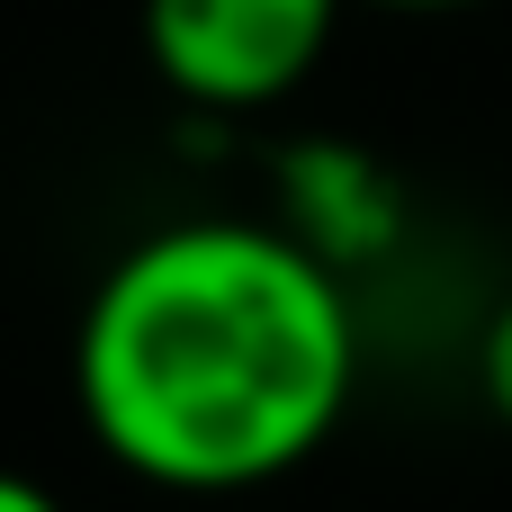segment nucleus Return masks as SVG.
<instances>
[{
    "label": "nucleus",
    "mask_w": 512,
    "mask_h": 512,
    "mask_svg": "<svg viewBox=\"0 0 512 512\" xmlns=\"http://www.w3.org/2000/svg\"><path fill=\"white\" fill-rule=\"evenodd\" d=\"M360 387V315L297 225L189 216L126 243L72 333L90 441L162 495H252L306 468Z\"/></svg>",
    "instance_id": "f257e3e1"
},
{
    "label": "nucleus",
    "mask_w": 512,
    "mask_h": 512,
    "mask_svg": "<svg viewBox=\"0 0 512 512\" xmlns=\"http://www.w3.org/2000/svg\"><path fill=\"white\" fill-rule=\"evenodd\" d=\"M342 9L351 0H144L135 27L171 99L207 117H252L324 63Z\"/></svg>",
    "instance_id": "f03ea898"
},
{
    "label": "nucleus",
    "mask_w": 512,
    "mask_h": 512,
    "mask_svg": "<svg viewBox=\"0 0 512 512\" xmlns=\"http://www.w3.org/2000/svg\"><path fill=\"white\" fill-rule=\"evenodd\" d=\"M477 396L495 405V423L512 432V297L486 315V333H477Z\"/></svg>",
    "instance_id": "7ed1b4c3"
},
{
    "label": "nucleus",
    "mask_w": 512,
    "mask_h": 512,
    "mask_svg": "<svg viewBox=\"0 0 512 512\" xmlns=\"http://www.w3.org/2000/svg\"><path fill=\"white\" fill-rule=\"evenodd\" d=\"M0 512H63L36 477H18V468H0Z\"/></svg>",
    "instance_id": "20e7f679"
},
{
    "label": "nucleus",
    "mask_w": 512,
    "mask_h": 512,
    "mask_svg": "<svg viewBox=\"0 0 512 512\" xmlns=\"http://www.w3.org/2000/svg\"><path fill=\"white\" fill-rule=\"evenodd\" d=\"M360 9H405V18H441V9H477V0H360Z\"/></svg>",
    "instance_id": "39448f33"
}]
</instances>
